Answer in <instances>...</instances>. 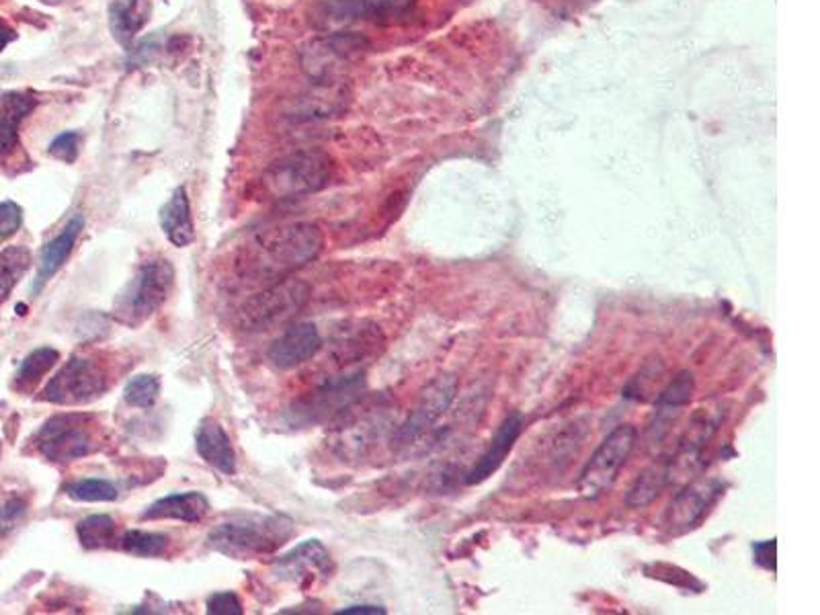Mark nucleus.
I'll use <instances>...</instances> for the list:
<instances>
[{
    "mask_svg": "<svg viewBox=\"0 0 820 615\" xmlns=\"http://www.w3.org/2000/svg\"><path fill=\"white\" fill-rule=\"evenodd\" d=\"M79 145L80 140L77 131H65L50 145V155L70 165L79 157Z\"/></svg>",
    "mask_w": 820,
    "mask_h": 615,
    "instance_id": "nucleus-33",
    "label": "nucleus"
},
{
    "mask_svg": "<svg viewBox=\"0 0 820 615\" xmlns=\"http://www.w3.org/2000/svg\"><path fill=\"white\" fill-rule=\"evenodd\" d=\"M275 575L287 583L308 585L316 576H326L333 571L330 554L318 539L302 542L274 564Z\"/></svg>",
    "mask_w": 820,
    "mask_h": 615,
    "instance_id": "nucleus-12",
    "label": "nucleus"
},
{
    "mask_svg": "<svg viewBox=\"0 0 820 615\" xmlns=\"http://www.w3.org/2000/svg\"><path fill=\"white\" fill-rule=\"evenodd\" d=\"M23 224V211L14 201L0 204V242L11 238Z\"/></svg>",
    "mask_w": 820,
    "mask_h": 615,
    "instance_id": "nucleus-35",
    "label": "nucleus"
},
{
    "mask_svg": "<svg viewBox=\"0 0 820 615\" xmlns=\"http://www.w3.org/2000/svg\"><path fill=\"white\" fill-rule=\"evenodd\" d=\"M323 351V337L313 323H302L287 328L269 347V359L279 369H294L313 361Z\"/></svg>",
    "mask_w": 820,
    "mask_h": 615,
    "instance_id": "nucleus-15",
    "label": "nucleus"
},
{
    "mask_svg": "<svg viewBox=\"0 0 820 615\" xmlns=\"http://www.w3.org/2000/svg\"><path fill=\"white\" fill-rule=\"evenodd\" d=\"M169 537L158 532L146 529H130L121 536V550L128 552L138 558H160L167 554Z\"/></svg>",
    "mask_w": 820,
    "mask_h": 615,
    "instance_id": "nucleus-27",
    "label": "nucleus"
},
{
    "mask_svg": "<svg viewBox=\"0 0 820 615\" xmlns=\"http://www.w3.org/2000/svg\"><path fill=\"white\" fill-rule=\"evenodd\" d=\"M33 444L43 458L53 464H68L97 452L101 444V432L92 415L62 413L41 425Z\"/></svg>",
    "mask_w": 820,
    "mask_h": 615,
    "instance_id": "nucleus-5",
    "label": "nucleus"
},
{
    "mask_svg": "<svg viewBox=\"0 0 820 615\" xmlns=\"http://www.w3.org/2000/svg\"><path fill=\"white\" fill-rule=\"evenodd\" d=\"M352 95L340 82H314L313 91L296 97L287 107V118L313 121L337 118L347 111Z\"/></svg>",
    "mask_w": 820,
    "mask_h": 615,
    "instance_id": "nucleus-13",
    "label": "nucleus"
},
{
    "mask_svg": "<svg viewBox=\"0 0 820 615\" xmlns=\"http://www.w3.org/2000/svg\"><path fill=\"white\" fill-rule=\"evenodd\" d=\"M196 447L199 458L211 468L233 476L236 472V454L226 429L216 419H204L196 433Z\"/></svg>",
    "mask_w": 820,
    "mask_h": 615,
    "instance_id": "nucleus-17",
    "label": "nucleus"
},
{
    "mask_svg": "<svg viewBox=\"0 0 820 615\" xmlns=\"http://www.w3.org/2000/svg\"><path fill=\"white\" fill-rule=\"evenodd\" d=\"M374 335H378L376 327L343 328L333 339V359L340 366H349L362 361L365 355L374 349Z\"/></svg>",
    "mask_w": 820,
    "mask_h": 615,
    "instance_id": "nucleus-23",
    "label": "nucleus"
},
{
    "mask_svg": "<svg viewBox=\"0 0 820 615\" xmlns=\"http://www.w3.org/2000/svg\"><path fill=\"white\" fill-rule=\"evenodd\" d=\"M60 361V354L52 347H40L27 355L14 376V390L31 393L41 378Z\"/></svg>",
    "mask_w": 820,
    "mask_h": 615,
    "instance_id": "nucleus-25",
    "label": "nucleus"
},
{
    "mask_svg": "<svg viewBox=\"0 0 820 615\" xmlns=\"http://www.w3.org/2000/svg\"><path fill=\"white\" fill-rule=\"evenodd\" d=\"M325 247L318 226L308 222L287 224L260 232L245 250L240 271L260 279H284L314 261Z\"/></svg>",
    "mask_w": 820,
    "mask_h": 615,
    "instance_id": "nucleus-1",
    "label": "nucleus"
},
{
    "mask_svg": "<svg viewBox=\"0 0 820 615\" xmlns=\"http://www.w3.org/2000/svg\"><path fill=\"white\" fill-rule=\"evenodd\" d=\"M353 17L357 19H379L391 21L411 11L413 0H347Z\"/></svg>",
    "mask_w": 820,
    "mask_h": 615,
    "instance_id": "nucleus-29",
    "label": "nucleus"
},
{
    "mask_svg": "<svg viewBox=\"0 0 820 615\" xmlns=\"http://www.w3.org/2000/svg\"><path fill=\"white\" fill-rule=\"evenodd\" d=\"M109 378L103 366L89 357H72L43 390V400L60 406L87 405L103 396Z\"/></svg>",
    "mask_w": 820,
    "mask_h": 615,
    "instance_id": "nucleus-9",
    "label": "nucleus"
},
{
    "mask_svg": "<svg viewBox=\"0 0 820 615\" xmlns=\"http://www.w3.org/2000/svg\"><path fill=\"white\" fill-rule=\"evenodd\" d=\"M636 442L639 432L634 425L615 427L586 462L579 478V493L585 498H597L605 490H610L625 462L632 456Z\"/></svg>",
    "mask_w": 820,
    "mask_h": 615,
    "instance_id": "nucleus-8",
    "label": "nucleus"
},
{
    "mask_svg": "<svg viewBox=\"0 0 820 615\" xmlns=\"http://www.w3.org/2000/svg\"><path fill=\"white\" fill-rule=\"evenodd\" d=\"M23 513H26V503L19 498H13L4 507H0V536L9 534L14 525L19 524Z\"/></svg>",
    "mask_w": 820,
    "mask_h": 615,
    "instance_id": "nucleus-36",
    "label": "nucleus"
},
{
    "mask_svg": "<svg viewBox=\"0 0 820 615\" xmlns=\"http://www.w3.org/2000/svg\"><path fill=\"white\" fill-rule=\"evenodd\" d=\"M722 493L718 480H698L679 493L666 513V525L671 532H685L700 524Z\"/></svg>",
    "mask_w": 820,
    "mask_h": 615,
    "instance_id": "nucleus-14",
    "label": "nucleus"
},
{
    "mask_svg": "<svg viewBox=\"0 0 820 615\" xmlns=\"http://www.w3.org/2000/svg\"><path fill=\"white\" fill-rule=\"evenodd\" d=\"M209 510V500L201 493H179L169 497L158 498L148 509L144 510V519H175L182 524H199Z\"/></svg>",
    "mask_w": 820,
    "mask_h": 615,
    "instance_id": "nucleus-21",
    "label": "nucleus"
},
{
    "mask_svg": "<svg viewBox=\"0 0 820 615\" xmlns=\"http://www.w3.org/2000/svg\"><path fill=\"white\" fill-rule=\"evenodd\" d=\"M521 432H523V417L520 413L508 415L507 419L503 420V425L498 427V432L493 437L488 449L482 454L481 459L466 474V485H481L488 476H493L507 458V454L515 446V442L520 439Z\"/></svg>",
    "mask_w": 820,
    "mask_h": 615,
    "instance_id": "nucleus-16",
    "label": "nucleus"
},
{
    "mask_svg": "<svg viewBox=\"0 0 820 615\" xmlns=\"http://www.w3.org/2000/svg\"><path fill=\"white\" fill-rule=\"evenodd\" d=\"M364 393L365 380L362 374L326 380L314 393L302 396L287 408V420L296 427H310L323 420L339 419L340 413H347L352 406L357 405Z\"/></svg>",
    "mask_w": 820,
    "mask_h": 615,
    "instance_id": "nucleus-6",
    "label": "nucleus"
},
{
    "mask_svg": "<svg viewBox=\"0 0 820 615\" xmlns=\"http://www.w3.org/2000/svg\"><path fill=\"white\" fill-rule=\"evenodd\" d=\"M753 554H755V563L763 568H768L771 573L778 571V542L775 539H769V542H759L753 544Z\"/></svg>",
    "mask_w": 820,
    "mask_h": 615,
    "instance_id": "nucleus-37",
    "label": "nucleus"
},
{
    "mask_svg": "<svg viewBox=\"0 0 820 615\" xmlns=\"http://www.w3.org/2000/svg\"><path fill=\"white\" fill-rule=\"evenodd\" d=\"M340 615L365 614V615H386V609L379 605H352L337 612Z\"/></svg>",
    "mask_w": 820,
    "mask_h": 615,
    "instance_id": "nucleus-38",
    "label": "nucleus"
},
{
    "mask_svg": "<svg viewBox=\"0 0 820 615\" xmlns=\"http://www.w3.org/2000/svg\"><path fill=\"white\" fill-rule=\"evenodd\" d=\"M308 298L310 286L306 281L294 277L277 279L274 286L245 301L238 313V323L245 330H267L298 315Z\"/></svg>",
    "mask_w": 820,
    "mask_h": 615,
    "instance_id": "nucleus-7",
    "label": "nucleus"
},
{
    "mask_svg": "<svg viewBox=\"0 0 820 615\" xmlns=\"http://www.w3.org/2000/svg\"><path fill=\"white\" fill-rule=\"evenodd\" d=\"M160 226L170 245L185 249L196 238V226L191 216V204L185 187H177L169 201L160 210Z\"/></svg>",
    "mask_w": 820,
    "mask_h": 615,
    "instance_id": "nucleus-20",
    "label": "nucleus"
},
{
    "mask_svg": "<svg viewBox=\"0 0 820 615\" xmlns=\"http://www.w3.org/2000/svg\"><path fill=\"white\" fill-rule=\"evenodd\" d=\"M82 228H85V216L77 214V216L70 218V222L66 224L65 230L43 247L40 269H38V277H36V284H33L36 291H40L60 271V267L68 261V257L72 255V250L77 247V240H79Z\"/></svg>",
    "mask_w": 820,
    "mask_h": 615,
    "instance_id": "nucleus-18",
    "label": "nucleus"
},
{
    "mask_svg": "<svg viewBox=\"0 0 820 615\" xmlns=\"http://www.w3.org/2000/svg\"><path fill=\"white\" fill-rule=\"evenodd\" d=\"M691 393H693V376L690 371H681L678 378L664 388L656 405L661 410H678L679 406L690 403Z\"/></svg>",
    "mask_w": 820,
    "mask_h": 615,
    "instance_id": "nucleus-32",
    "label": "nucleus"
},
{
    "mask_svg": "<svg viewBox=\"0 0 820 615\" xmlns=\"http://www.w3.org/2000/svg\"><path fill=\"white\" fill-rule=\"evenodd\" d=\"M208 614L211 615H240L243 614V602L233 591H220L214 593L208 599Z\"/></svg>",
    "mask_w": 820,
    "mask_h": 615,
    "instance_id": "nucleus-34",
    "label": "nucleus"
},
{
    "mask_svg": "<svg viewBox=\"0 0 820 615\" xmlns=\"http://www.w3.org/2000/svg\"><path fill=\"white\" fill-rule=\"evenodd\" d=\"M160 394V380L150 374L134 376L124 390V400L136 408H150L155 406Z\"/></svg>",
    "mask_w": 820,
    "mask_h": 615,
    "instance_id": "nucleus-30",
    "label": "nucleus"
},
{
    "mask_svg": "<svg viewBox=\"0 0 820 615\" xmlns=\"http://www.w3.org/2000/svg\"><path fill=\"white\" fill-rule=\"evenodd\" d=\"M335 162L323 148H304L275 160L260 177L263 194L274 201L313 196L330 183Z\"/></svg>",
    "mask_w": 820,
    "mask_h": 615,
    "instance_id": "nucleus-2",
    "label": "nucleus"
},
{
    "mask_svg": "<svg viewBox=\"0 0 820 615\" xmlns=\"http://www.w3.org/2000/svg\"><path fill=\"white\" fill-rule=\"evenodd\" d=\"M31 267V252L26 247H7L0 252V306L9 300L17 284Z\"/></svg>",
    "mask_w": 820,
    "mask_h": 615,
    "instance_id": "nucleus-26",
    "label": "nucleus"
},
{
    "mask_svg": "<svg viewBox=\"0 0 820 615\" xmlns=\"http://www.w3.org/2000/svg\"><path fill=\"white\" fill-rule=\"evenodd\" d=\"M77 536L87 550H99L113 542L116 522L109 515H89L77 525Z\"/></svg>",
    "mask_w": 820,
    "mask_h": 615,
    "instance_id": "nucleus-28",
    "label": "nucleus"
},
{
    "mask_svg": "<svg viewBox=\"0 0 820 615\" xmlns=\"http://www.w3.org/2000/svg\"><path fill=\"white\" fill-rule=\"evenodd\" d=\"M152 14V2L150 0H113L111 2V29L121 43H130Z\"/></svg>",
    "mask_w": 820,
    "mask_h": 615,
    "instance_id": "nucleus-22",
    "label": "nucleus"
},
{
    "mask_svg": "<svg viewBox=\"0 0 820 615\" xmlns=\"http://www.w3.org/2000/svg\"><path fill=\"white\" fill-rule=\"evenodd\" d=\"M369 50V41L359 33L335 31L314 40L302 50V68L314 82H339L340 70Z\"/></svg>",
    "mask_w": 820,
    "mask_h": 615,
    "instance_id": "nucleus-10",
    "label": "nucleus"
},
{
    "mask_svg": "<svg viewBox=\"0 0 820 615\" xmlns=\"http://www.w3.org/2000/svg\"><path fill=\"white\" fill-rule=\"evenodd\" d=\"M457 381L454 376H442L427 386V390L421 394L413 415L404 423L398 432V444H411L423 433L429 429L435 420L452 406L456 398Z\"/></svg>",
    "mask_w": 820,
    "mask_h": 615,
    "instance_id": "nucleus-11",
    "label": "nucleus"
},
{
    "mask_svg": "<svg viewBox=\"0 0 820 615\" xmlns=\"http://www.w3.org/2000/svg\"><path fill=\"white\" fill-rule=\"evenodd\" d=\"M294 534L292 522L284 517L250 515L238 522L221 524L209 534L208 546L236 561H253L271 556Z\"/></svg>",
    "mask_w": 820,
    "mask_h": 615,
    "instance_id": "nucleus-3",
    "label": "nucleus"
},
{
    "mask_svg": "<svg viewBox=\"0 0 820 615\" xmlns=\"http://www.w3.org/2000/svg\"><path fill=\"white\" fill-rule=\"evenodd\" d=\"M671 483V474H669V462H656L652 464L651 468L642 472L639 476V480L634 483V486L630 488L625 503L628 507H646L651 505L652 500L661 497L666 485Z\"/></svg>",
    "mask_w": 820,
    "mask_h": 615,
    "instance_id": "nucleus-24",
    "label": "nucleus"
},
{
    "mask_svg": "<svg viewBox=\"0 0 820 615\" xmlns=\"http://www.w3.org/2000/svg\"><path fill=\"white\" fill-rule=\"evenodd\" d=\"M17 38V33H14V29H11V27L7 26V23H2L0 21V52L11 43V41Z\"/></svg>",
    "mask_w": 820,
    "mask_h": 615,
    "instance_id": "nucleus-39",
    "label": "nucleus"
},
{
    "mask_svg": "<svg viewBox=\"0 0 820 615\" xmlns=\"http://www.w3.org/2000/svg\"><path fill=\"white\" fill-rule=\"evenodd\" d=\"M38 106L29 92H0V155H11L19 145V128Z\"/></svg>",
    "mask_w": 820,
    "mask_h": 615,
    "instance_id": "nucleus-19",
    "label": "nucleus"
},
{
    "mask_svg": "<svg viewBox=\"0 0 820 615\" xmlns=\"http://www.w3.org/2000/svg\"><path fill=\"white\" fill-rule=\"evenodd\" d=\"M66 495L75 500H85V503H109L118 498V488L107 480L85 478V480H77L66 486Z\"/></svg>",
    "mask_w": 820,
    "mask_h": 615,
    "instance_id": "nucleus-31",
    "label": "nucleus"
},
{
    "mask_svg": "<svg viewBox=\"0 0 820 615\" xmlns=\"http://www.w3.org/2000/svg\"><path fill=\"white\" fill-rule=\"evenodd\" d=\"M175 288V267L167 259H152L131 277L113 306V316L128 327H138L157 315Z\"/></svg>",
    "mask_w": 820,
    "mask_h": 615,
    "instance_id": "nucleus-4",
    "label": "nucleus"
}]
</instances>
